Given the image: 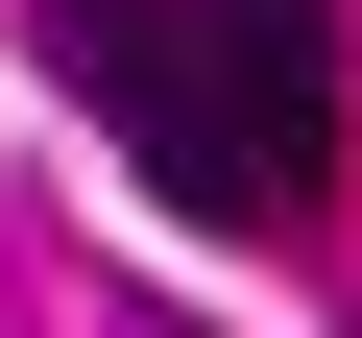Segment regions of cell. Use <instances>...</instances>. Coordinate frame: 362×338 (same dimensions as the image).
<instances>
[{
  "instance_id": "6da1fadb",
  "label": "cell",
  "mask_w": 362,
  "mask_h": 338,
  "mask_svg": "<svg viewBox=\"0 0 362 338\" xmlns=\"http://www.w3.org/2000/svg\"><path fill=\"white\" fill-rule=\"evenodd\" d=\"M25 49H49V97H97V121L145 145V194H169V218H218V242L314 218L290 169H266V121L218 97V49H194V0H25Z\"/></svg>"
},
{
  "instance_id": "7a4b0ae2",
  "label": "cell",
  "mask_w": 362,
  "mask_h": 338,
  "mask_svg": "<svg viewBox=\"0 0 362 338\" xmlns=\"http://www.w3.org/2000/svg\"><path fill=\"white\" fill-rule=\"evenodd\" d=\"M194 49H218V97L266 121V169L314 194V145H338V0H194Z\"/></svg>"
}]
</instances>
